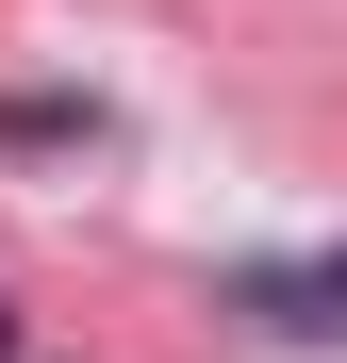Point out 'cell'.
I'll return each instance as SVG.
<instances>
[{
  "label": "cell",
  "instance_id": "obj_1",
  "mask_svg": "<svg viewBox=\"0 0 347 363\" xmlns=\"http://www.w3.org/2000/svg\"><path fill=\"white\" fill-rule=\"evenodd\" d=\"M215 314L248 347H347V231L331 248H265V264H215Z\"/></svg>",
  "mask_w": 347,
  "mask_h": 363
},
{
  "label": "cell",
  "instance_id": "obj_2",
  "mask_svg": "<svg viewBox=\"0 0 347 363\" xmlns=\"http://www.w3.org/2000/svg\"><path fill=\"white\" fill-rule=\"evenodd\" d=\"M0 133H17V149H99V99H67V83H33V99H0Z\"/></svg>",
  "mask_w": 347,
  "mask_h": 363
},
{
  "label": "cell",
  "instance_id": "obj_3",
  "mask_svg": "<svg viewBox=\"0 0 347 363\" xmlns=\"http://www.w3.org/2000/svg\"><path fill=\"white\" fill-rule=\"evenodd\" d=\"M0 363H33V314H17V297H0Z\"/></svg>",
  "mask_w": 347,
  "mask_h": 363
}]
</instances>
